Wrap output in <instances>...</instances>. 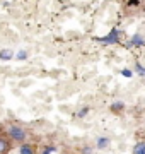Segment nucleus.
Listing matches in <instances>:
<instances>
[{"label":"nucleus","mask_w":145,"mask_h":154,"mask_svg":"<svg viewBox=\"0 0 145 154\" xmlns=\"http://www.w3.org/2000/svg\"><path fill=\"white\" fill-rule=\"evenodd\" d=\"M133 154H145V142H138V144H135V147H133Z\"/></svg>","instance_id":"6"},{"label":"nucleus","mask_w":145,"mask_h":154,"mask_svg":"<svg viewBox=\"0 0 145 154\" xmlns=\"http://www.w3.org/2000/svg\"><path fill=\"white\" fill-rule=\"evenodd\" d=\"M137 70L140 72V74H142V75H145V69L142 65H140V63H137Z\"/></svg>","instance_id":"12"},{"label":"nucleus","mask_w":145,"mask_h":154,"mask_svg":"<svg viewBox=\"0 0 145 154\" xmlns=\"http://www.w3.org/2000/svg\"><path fill=\"white\" fill-rule=\"evenodd\" d=\"M111 110H113V111L123 110V103H121V101H116V103H113V105H111Z\"/></svg>","instance_id":"8"},{"label":"nucleus","mask_w":145,"mask_h":154,"mask_svg":"<svg viewBox=\"0 0 145 154\" xmlns=\"http://www.w3.org/2000/svg\"><path fill=\"white\" fill-rule=\"evenodd\" d=\"M7 135L12 139V140H17V142H22L26 139V132H24L22 127L19 125H9L7 127Z\"/></svg>","instance_id":"1"},{"label":"nucleus","mask_w":145,"mask_h":154,"mask_svg":"<svg viewBox=\"0 0 145 154\" xmlns=\"http://www.w3.org/2000/svg\"><path fill=\"white\" fill-rule=\"evenodd\" d=\"M121 74L125 77H132V70H128V69H125V70H121Z\"/></svg>","instance_id":"11"},{"label":"nucleus","mask_w":145,"mask_h":154,"mask_svg":"<svg viewBox=\"0 0 145 154\" xmlns=\"http://www.w3.org/2000/svg\"><path fill=\"white\" fill-rule=\"evenodd\" d=\"M97 41H101V43H106V45L116 43V41H118V31H116V29H113V31L108 34L106 38H97Z\"/></svg>","instance_id":"2"},{"label":"nucleus","mask_w":145,"mask_h":154,"mask_svg":"<svg viewBox=\"0 0 145 154\" xmlns=\"http://www.w3.org/2000/svg\"><path fill=\"white\" fill-rule=\"evenodd\" d=\"M87 111H89V110H87V108H82V110L78 111L77 115H78V116H80V118H82V116H84V115H85V113H87Z\"/></svg>","instance_id":"13"},{"label":"nucleus","mask_w":145,"mask_h":154,"mask_svg":"<svg viewBox=\"0 0 145 154\" xmlns=\"http://www.w3.org/2000/svg\"><path fill=\"white\" fill-rule=\"evenodd\" d=\"M53 151H55V147H48V149H45V152L43 154H51Z\"/></svg>","instance_id":"14"},{"label":"nucleus","mask_w":145,"mask_h":154,"mask_svg":"<svg viewBox=\"0 0 145 154\" xmlns=\"http://www.w3.org/2000/svg\"><path fill=\"white\" fill-rule=\"evenodd\" d=\"M9 151H10V140L0 135V154H7Z\"/></svg>","instance_id":"3"},{"label":"nucleus","mask_w":145,"mask_h":154,"mask_svg":"<svg viewBox=\"0 0 145 154\" xmlns=\"http://www.w3.org/2000/svg\"><path fill=\"white\" fill-rule=\"evenodd\" d=\"M12 57H14L12 50H0V60H10Z\"/></svg>","instance_id":"4"},{"label":"nucleus","mask_w":145,"mask_h":154,"mask_svg":"<svg viewBox=\"0 0 145 154\" xmlns=\"http://www.w3.org/2000/svg\"><path fill=\"white\" fill-rule=\"evenodd\" d=\"M19 154H34V149L29 144H22L21 149H19Z\"/></svg>","instance_id":"5"},{"label":"nucleus","mask_w":145,"mask_h":154,"mask_svg":"<svg viewBox=\"0 0 145 154\" xmlns=\"http://www.w3.org/2000/svg\"><path fill=\"white\" fill-rule=\"evenodd\" d=\"M16 57H17V60H26V58H28V51H26V50H21Z\"/></svg>","instance_id":"9"},{"label":"nucleus","mask_w":145,"mask_h":154,"mask_svg":"<svg viewBox=\"0 0 145 154\" xmlns=\"http://www.w3.org/2000/svg\"><path fill=\"white\" fill-rule=\"evenodd\" d=\"M108 144H109V139H106V137H101L99 140H97V147L99 149H104L108 146Z\"/></svg>","instance_id":"7"},{"label":"nucleus","mask_w":145,"mask_h":154,"mask_svg":"<svg viewBox=\"0 0 145 154\" xmlns=\"http://www.w3.org/2000/svg\"><path fill=\"white\" fill-rule=\"evenodd\" d=\"M132 45H138V46H142V45H144V39L137 34V36H133V39H132Z\"/></svg>","instance_id":"10"}]
</instances>
